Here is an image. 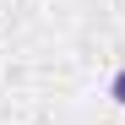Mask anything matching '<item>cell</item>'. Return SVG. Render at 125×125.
<instances>
[{
    "label": "cell",
    "instance_id": "cell-1",
    "mask_svg": "<svg viewBox=\"0 0 125 125\" xmlns=\"http://www.w3.org/2000/svg\"><path fill=\"white\" fill-rule=\"evenodd\" d=\"M109 93H114V103H125V71H114V82H109Z\"/></svg>",
    "mask_w": 125,
    "mask_h": 125
}]
</instances>
